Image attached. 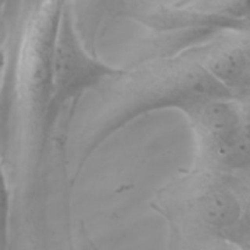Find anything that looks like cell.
<instances>
[{
	"instance_id": "obj_9",
	"label": "cell",
	"mask_w": 250,
	"mask_h": 250,
	"mask_svg": "<svg viewBox=\"0 0 250 250\" xmlns=\"http://www.w3.org/2000/svg\"><path fill=\"white\" fill-rule=\"evenodd\" d=\"M234 178H236L237 188H238L239 198H241V216L236 226L227 236L226 242L244 246L250 242V188H247L246 186L239 183L236 176Z\"/></svg>"
},
{
	"instance_id": "obj_15",
	"label": "cell",
	"mask_w": 250,
	"mask_h": 250,
	"mask_svg": "<svg viewBox=\"0 0 250 250\" xmlns=\"http://www.w3.org/2000/svg\"><path fill=\"white\" fill-rule=\"evenodd\" d=\"M2 27H5L4 23V0H0V31Z\"/></svg>"
},
{
	"instance_id": "obj_16",
	"label": "cell",
	"mask_w": 250,
	"mask_h": 250,
	"mask_svg": "<svg viewBox=\"0 0 250 250\" xmlns=\"http://www.w3.org/2000/svg\"><path fill=\"white\" fill-rule=\"evenodd\" d=\"M34 1H36V0H21V7H20V11L23 9H26V7L29 6L31 4H33Z\"/></svg>"
},
{
	"instance_id": "obj_6",
	"label": "cell",
	"mask_w": 250,
	"mask_h": 250,
	"mask_svg": "<svg viewBox=\"0 0 250 250\" xmlns=\"http://www.w3.org/2000/svg\"><path fill=\"white\" fill-rule=\"evenodd\" d=\"M185 51L232 93L250 75V41L238 32H224Z\"/></svg>"
},
{
	"instance_id": "obj_7",
	"label": "cell",
	"mask_w": 250,
	"mask_h": 250,
	"mask_svg": "<svg viewBox=\"0 0 250 250\" xmlns=\"http://www.w3.org/2000/svg\"><path fill=\"white\" fill-rule=\"evenodd\" d=\"M120 0H66L73 27L88 51L97 55V42L107 16Z\"/></svg>"
},
{
	"instance_id": "obj_8",
	"label": "cell",
	"mask_w": 250,
	"mask_h": 250,
	"mask_svg": "<svg viewBox=\"0 0 250 250\" xmlns=\"http://www.w3.org/2000/svg\"><path fill=\"white\" fill-rule=\"evenodd\" d=\"M176 5L190 7L205 14L232 19H243L250 15V0H188Z\"/></svg>"
},
{
	"instance_id": "obj_1",
	"label": "cell",
	"mask_w": 250,
	"mask_h": 250,
	"mask_svg": "<svg viewBox=\"0 0 250 250\" xmlns=\"http://www.w3.org/2000/svg\"><path fill=\"white\" fill-rule=\"evenodd\" d=\"M95 97L73 117L65 148L70 153V182H77L93 154L111 136L139 117L165 109L180 110L207 98H234L187 51L139 59L103 80ZM72 119V120H73Z\"/></svg>"
},
{
	"instance_id": "obj_3",
	"label": "cell",
	"mask_w": 250,
	"mask_h": 250,
	"mask_svg": "<svg viewBox=\"0 0 250 250\" xmlns=\"http://www.w3.org/2000/svg\"><path fill=\"white\" fill-rule=\"evenodd\" d=\"M151 207L166 220L177 248L226 242L241 216L234 176L193 167L158 190Z\"/></svg>"
},
{
	"instance_id": "obj_4",
	"label": "cell",
	"mask_w": 250,
	"mask_h": 250,
	"mask_svg": "<svg viewBox=\"0 0 250 250\" xmlns=\"http://www.w3.org/2000/svg\"><path fill=\"white\" fill-rule=\"evenodd\" d=\"M178 111L186 117L193 133V168L226 175L248 172L250 124L238 99H198Z\"/></svg>"
},
{
	"instance_id": "obj_14",
	"label": "cell",
	"mask_w": 250,
	"mask_h": 250,
	"mask_svg": "<svg viewBox=\"0 0 250 250\" xmlns=\"http://www.w3.org/2000/svg\"><path fill=\"white\" fill-rule=\"evenodd\" d=\"M236 32L243 34L244 37H247V38L250 41V15L249 16H246L243 17V19L239 20L238 29H237Z\"/></svg>"
},
{
	"instance_id": "obj_5",
	"label": "cell",
	"mask_w": 250,
	"mask_h": 250,
	"mask_svg": "<svg viewBox=\"0 0 250 250\" xmlns=\"http://www.w3.org/2000/svg\"><path fill=\"white\" fill-rule=\"evenodd\" d=\"M117 71L119 67L103 62L85 49L73 27L67 2H65L54 46L48 110L49 139L55 136L63 120L68 131L83 95L92 92L103 80Z\"/></svg>"
},
{
	"instance_id": "obj_11",
	"label": "cell",
	"mask_w": 250,
	"mask_h": 250,
	"mask_svg": "<svg viewBox=\"0 0 250 250\" xmlns=\"http://www.w3.org/2000/svg\"><path fill=\"white\" fill-rule=\"evenodd\" d=\"M21 0H4V23L5 27H14L19 19Z\"/></svg>"
},
{
	"instance_id": "obj_13",
	"label": "cell",
	"mask_w": 250,
	"mask_h": 250,
	"mask_svg": "<svg viewBox=\"0 0 250 250\" xmlns=\"http://www.w3.org/2000/svg\"><path fill=\"white\" fill-rule=\"evenodd\" d=\"M6 68H7V53L6 50L0 45V98H1L2 88H4Z\"/></svg>"
},
{
	"instance_id": "obj_17",
	"label": "cell",
	"mask_w": 250,
	"mask_h": 250,
	"mask_svg": "<svg viewBox=\"0 0 250 250\" xmlns=\"http://www.w3.org/2000/svg\"><path fill=\"white\" fill-rule=\"evenodd\" d=\"M242 104H243V103H242ZM243 105H244V109H246L247 119H248V121H249V124H250V105H247V104H243Z\"/></svg>"
},
{
	"instance_id": "obj_2",
	"label": "cell",
	"mask_w": 250,
	"mask_h": 250,
	"mask_svg": "<svg viewBox=\"0 0 250 250\" xmlns=\"http://www.w3.org/2000/svg\"><path fill=\"white\" fill-rule=\"evenodd\" d=\"M66 0H36L21 10L7 53L1 98L4 126L12 137L16 189L28 221H33L42 168L50 143L48 110L54 46Z\"/></svg>"
},
{
	"instance_id": "obj_10",
	"label": "cell",
	"mask_w": 250,
	"mask_h": 250,
	"mask_svg": "<svg viewBox=\"0 0 250 250\" xmlns=\"http://www.w3.org/2000/svg\"><path fill=\"white\" fill-rule=\"evenodd\" d=\"M10 207H11V192L5 172L4 164L0 158V250H4L9 241Z\"/></svg>"
},
{
	"instance_id": "obj_12",
	"label": "cell",
	"mask_w": 250,
	"mask_h": 250,
	"mask_svg": "<svg viewBox=\"0 0 250 250\" xmlns=\"http://www.w3.org/2000/svg\"><path fill=\"white\" fill-rule=\"evenodd\" d=\"M233 94L236 99H238L239 102H242L243 104L250 105V75L241 84H238L236 87V89L233 90Z\"/></svg>"
}]
</instances>
